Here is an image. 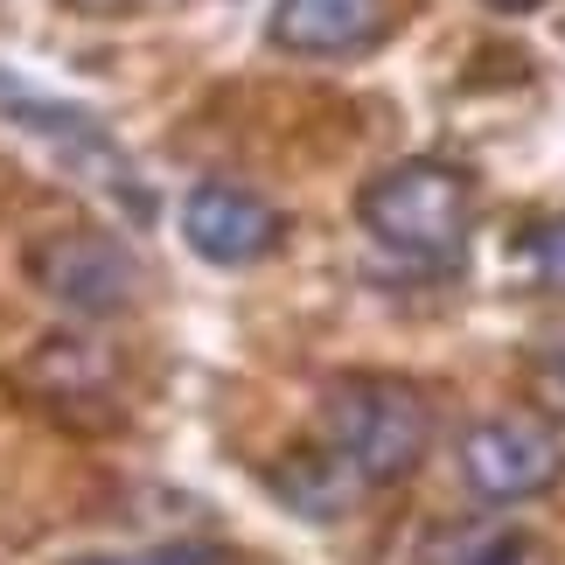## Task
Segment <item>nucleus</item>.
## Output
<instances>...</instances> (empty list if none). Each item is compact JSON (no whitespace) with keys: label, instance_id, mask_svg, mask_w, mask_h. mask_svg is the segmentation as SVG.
Returning <instances> with one entry per match:
<instances>
[{"label":"nucleus","instance_id":"10","mask_svg":"<svg viewBox=\"0 0 565 565\" xmlns=\"http://www.w3.org/2000/svg\"><path fill=\"white\" fill-rule=\"evenodd\" d=\"M84 565H210L203 552H147V558H84Z\"/></svg>","mask_w":565,"mask_h":565},{"label":"nucleus","instance_id":"9","mask_svg":"<svg viewBox=\"0 0 565 565\" xmlns=\"http://www.w3.org/2000/svg\"><path fill=\"white\" fill-rule=\"evenodd\" d=\"M468 565H531V537H516V531H503V537H489V545L475 552Z\"/></svg>","mask_w":565,"mask_h":565},{"label":"nucleus","instance_id":"2","mask_svg":"<svg viewBox=\"0 0 565 565\" xmlns=\"http://www.w3.org/2000/svg\"><path fill=\"white\" fill-rule=\"evenodd\" d=\"M356 224L405 266H454L475 224V182L447 161H398L356 195Z\"/></svg>","mask_w":565,"mask_h":565},{"label":"nucleus","instance_id":"6","mask_svg":"<svg viewBox=\"0 0 565 565\" xmlns=\"http://www.w3.org/2000/svg\"><path fill=\"white\" fill-rule=\"evenodd\" d=\"M279 231H287V216H279L258 189L195 182L182 195V237H189L195 258H210V266H252V258H266L279 245Z\"/></svg>","mask_w":565,"mask_h":565},{"label":"nucleus","instance_id":"4","mask_svg":"<svg viewBox=\"0 0 565 565\" xmlns=\"http://www.w3.org/2000/svg\"><path fill=\"white\" fill-rule=\"evenodd\" d=\"M0 113H8L14 134H29L56 168H71L77 182H92V189L113 195V203H126L134 216H147V189L134 175V161L105 140V126L92 113H71V105H50V98H29V92H0Z\"/></svg>","mask_w":565,"mask_h":565},{"label":"nucleus","instance_id":"3","mask_svg":"<svg viewBox=\"0 0 565 565\" xmlns=\"http://www.w3.org/2000/svg\"><path fill=\"white\" fill-rule=\"evenodd\" d=\"M29 266V287L63 315H84V321H105V315H126L140 300V266L134 252L119 245L113 231L98 224H50L29 237L21 252Z\"/></svg>","mask_w":565,"mask_h":565},{"label":"nucleus","instance_id":"8","mask_svg":"<svg viewBox=\"0 0 565 565\" xmlns=\"http://www.w3.org/2000/svg\"><path fill=\"white\" fill-rule=\"evenodd\" d=\"M524 266L545 294H565V216H552V224H537L524 237Z\"/></svg>","mask_w":565,"mask_h":565},{"label":"nucleus","instance_id":"7","mask_svg":"<svg viewBox=\"0 0 565 565\" xmlns=\"http://www.w3.org/2000/svg\"><path fill=\"white\" fill-rule=\"evenodd\" d=\"M398 0H279L266 35L287 56H356L391 35Z\"/></svg>","mask_w":565,"mask_h":565},{"label":"nucleus","instance_id":"12","mask_svg":"<svg viewBox=\"0 0 565 565\" xmlns=\"http://www.w3.org/2000/svg\"><path fill=\"white\" fill-rule=\"evenodd\" d=\"M71 8H84V14H119V8H134V0H71Z\"/></svg>","mask_w":565,"mask_h":565},{"label":"nucleus","instance_id":"5","mask_svg":"<svg viewBox=\"0 0 565 565\" xmlns=\"http://www.w3.org/2000/svg\"><path fill=\"white\" fill-rule=\"evenodd\" d=\"M461 482L482 503H531L565 482V447L545 419H482L461 433Z\"/></svg>","mask_w":565,"mask_h":565},{"label":"nucleus","instance_id":"1","mask_svg":"<svg viewBox=\"0 0 565 565\" xmlns=\"http://www.w3.org/2000/svg\"><path fill=\"white\" fill-rule=\"evenodd\" d=\"M426 440H433V405L405 377L356 371L335 377L329 398H321V447L363 489H398L426 461Z\"/></svg>","mask_w":565,"mask_h":565},{"label":"nucleus","instance_id":"11","mask_svg":"<svg viewBox=\"0 0 565 565\" xmlns=\"http://www.w3.org/2000/svg\"><path fill=\"white\" fill-rule=\"evenodd\" d=\"M489 14H537V8H552V0H482Z\"/></svg>","mask_w":565,"mask_h":565}]
</instances>
